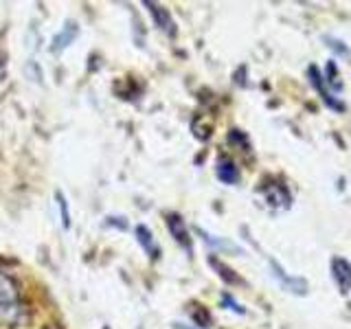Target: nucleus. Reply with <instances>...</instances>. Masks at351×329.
<instances>
[{"mask_svg": "<svg viewBox=\"0 0 351 329\" xmlns=\"http://www.w3.org/2000/svg\"><path fill=\"white\" fill-rule=\"evenodd\" d=\"M167 228H169L171 237H173L176 241H178V244H180L186 252H191V237H189V230H186L184 219H182L178 213H169V215H167Z\"/></svg>", "mask_w": 351, "mask_h": 329, "instance_id": "20e7f679", "label": "nucleus"}, {"mask_svg": "<svg viewBox=\"0 0 351 329\" xmlns=\"http://www.w3.org/2000/svg\"><path fill=\"white\" fill-rule=\"evenodd\" d=\"M22 316V301L16 281L0 270V323L14 327Z\"/></svg>", "mask_w": 351, "mask_h": 329, "instance_id": "f257e3e1", "label": "nucleus"}, {"mask_svg": "<svg viewBox=\"0 0 351 329\" xmlns=\"http://www.w3.org/2000/svg\"><path fill=\"white\" fill-rule=\"evenodd\" d=\"M136 239H138V244L145 248V252L149 257H158V252H160V248H158V244L154 241V235L149 233V228H145V226H136Z\"/></svg>", "mask_w": 351, "mask_h": 329, "instance_id": "6e6552de", "label": "nucleus"}, {"mask_svg": "<svg viewBox=\"0 0 351 329\" xmlns=\"http://www.w3.org/2000/svg\"><path fill=\"white\" fill-rule=\"evenodd\" d=\"M58 197H60V206H62V217H64V226L69 228V204H66V200L62 197V193H58Z\"/></svg>", "mask_w": 351, "mask_h": 329, "instance_id": "ddd939ff", "label": "nucleus"}, {"mask_svg": "<svg viewBox=\"0 0 351 329\" xmlns=\"http://www.w3.org/2000/svg\"><path fill=\"white\" fill-rule=\"evenodd\" d=\"M217 178L226 184H235L239 180V171L235 167V162L228 158H219L217 160Z\"/></svg>", "mask_w": 351, "mask_h": 329, "instance_id": "423d86ee", "label": "nucleus"}, {"mask_svg": "<svg viewBox=\"0 0 351 329\" xmlns=\"http://www.w3.org/2000/svg\"><path fill=\"white\" fill-rule=\"evenodd\" d=\"M266 197H268V202L272 206H283V208L290 206V193H288V189H285L283 184H274L272 191L266 189Z\"/></svg>", "mask_w": 351, "mask_h": 329, "instance_id": "1a4fd4ad", "label": "nucleus"}, {"mask_svg": "<svg viewBox=\"0 0 351 329\" xmlns=\"http://www.w3.org/2000/svg\"><path fill=\"white\" fill-rule=\"evenodd\" d=\"M307 77H310L312 86L318 90V95H321V99L325 101V106H327V108H332V110H336V112H343V110H345L343 101H340L338 97H334V93H329V88H327V84H325V77L321 75V71H318L316 66H310V69H307Z\"/></svg>", "mask_w": 351, "mask_h": 329, "instance_id": "f03ea898", "label": "nucleus"}, {"mask_svg": "<svg viewBox=\"0 0 351 329\" xmlns=\"http://www.w3.org/2000/svg\"><path fill=\"white\" fill-rule=\"evenodd\" d=\"M327 84L332 88H336V93L343 88V84H340V80H338V69H336L334 62H329V66H327Z\"/></svg>", "mask_w": 351, "mask_h": 329, "instance_id": "9d476101", "label": "nucleus"}, {"mask_svg": "<svg viewBox=\"0 0 351 329\" xmlns=\"http://www.w3.org/2000/svg\"><path fill=\"white\" fill-rule=\"evenodd\" d=\"M272 263V270H274V274H277V279L279 281H283V285L288 290H292V292H296V294H305V290H307V283L303 281V279H292V277H288V274H285L277 263L274 261H270Z\"/></svg>", "mask_w": 351, "mask_h": 329, "instance_id": "0eeeda50", "label": "nucleus"}, {"mask_svg": "<svg viewBox=\"0 0 351 329\" xmlns=\"http://www.w3.org/2000/svg\"><path fill=\"white\" fill-rule=\"evenodd\" d=\"M47 329H60V327H55V325H49Z\"/></svg>", "mask_w": 351, "mask_h": 329, "instance_id": "4468645a", "label": "nucleus"}, {"mask_svg": "<svg viewBox=\"0 0 351 329\" xmlns=\"http://www.w3.org/2000/svg\"><path fill=\"white\" fill-rule=\"evenodd\" d=\"M211 263H213V266L219 270V277H224L226 281H230V283H239V281H241L239 277H235V274H230L233 270H228V268H226V266H222V263H219V261H215V259H213Z\"/></svg>", "mask_w": 351, "mask_h": 329, "instance_id": "9b49d317", "label": "nucleus"}, {"mask_svg": "<svg viewBox=\"0 0 351 329\" xmlns=\"http://www.w3.org/2000/svg\"><path fill=\"white\" fill-rule=\"evenodd\" d=\"M145 7L149 9V14H152L154 22H156V27L160 31L169 33V36H176V25H173L171 16H169V9H165L158 3H145Z\"/></svg>", "mask_w": 351, "mask_h": 329, "instance_id": "39448f33", "label": "nucleus"}, {"mask_svg": "<svg viewBox=\"0 0 351 329\" xmlns=\"http://www.w3.org/2000/svg\"><path fill=\"white\" fill-rule=\"evenodd\" d=\"M325 42H327V47L332 49V51H336V53H343V55H349V49L347 47H343V42L340 40H334V38H325Z\"/></svg>", "mask_w": 351, "mask_h": 329, "instance_id": "f8f14e48", "label": "nucleus"}, {"mask_svg": "<svg viewBox=\"0 0 351 329\" xmlns=\"http://www.w3.org/2000/svg\"><path fill=\"white\" fill-rule=\"evenodd\" d=\"M332 277L338 285V290L347 294L351 290V261L343 257H334L332 259Z\"/></svg>", "mask_w": 351, "mask_h": 329, "instance_id": "7ed1b4c3", "label": "nucleus"}]
</instances>
